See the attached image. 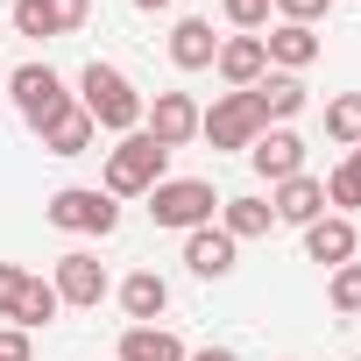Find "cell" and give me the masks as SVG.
Wrapping results in <instances>:
<instances>
[{
    "mask_svg": "<svg viewBox=\"0 0 361 361\" xmlns=\"http://www.w3.org/2000/svg\"><path fill=\"white\" fill-rule=\"evenodd\" d=\"M269 8H276L283 22H305V29H312V22L326 15V0H269Z\"/></svg>",
    "mask_w": 361,
    "mask_h": 361,
    "instance_id": "cell-29",
    "label": "cell"
},
{
    "mask_svg": "<svg viewBox=\"0 0 361 361\" xmlns=\"http://www.w3.org/2000/svg\"><path fill=\"white\" fill-rule=\"evenodd\" d=\"M262 57H269L276 71H305V64H319V29H305V22H276V29L262 36Z\"/></svg>",
    "mask_w": 361,
    "mask_h": 361,
    "instance_id": "cell-13",
    "label": "cell"
},
{
    "mask_svg": "<svg viewBox=\"0 0 361 361\" xmlns=\"http://www.w3.org/2000/svg\"><path fill=\"white\" fill-rule=\"evenodd\" d=\"M135 8H170V0H135Z\"/></svg>",
    "mask_w": 361,
    "mask_h": 361,
    "instance_id": "cell-33",
    "label": "cell"
},
{
    "mask_svg": "<svg viewBox=\"0 0 361 361\" xmlns=\"http://www.w3.org/2000/svg\"><path fill=\"white\" fill-rule=\"evenodd\" d=\"M305 255L326 262V269L354 262V220H347V213H319V220L305 227Z\"/></svg>",
    "mask_w": 361,
    "mask_h": 361,
    "instance_id": "cell-15",
    "label": "cell"
},
{
    "mask_svg": "<svg viewBox=\"0 0 361 361\" xmlns=\"http://www.w3.org/2000/svg\"><path fill=\"white\" fill-rule=\"evenodd\" d=\"M326 298H333V312H361V262H340L333 283H326Z\"/></svg>",
    "mask_w": 361,
    "mask_h": 361,
    "instance_id": "cell-23",
    "label": "cell"
},
{
    "mask_svg": "<svg viewBox=\"0 0 361 361\" xmlns=\"http://www.w3.org/2000/svg\"><path fill=\"white\" fill-rule=\"evenodd\" d=\"M0 361H29V333L22 326H0Z\"/></svg>",
    "mask_w": 361,
    "mask_h": 361,
    "instance_id": "cell-30",
    "label": "cell"
},
{
    "mask_svg": "<svg viewBox=\"0 0 361 361\" xmlns=\"http://www.w3.org/2000/svg\"><path fill=\"white\" fill-rule=\"evenodd\" d=\"M50 290H57V305H78V312H92L114 283H106V262L99 255H85V248H71V255H57V276H50Z\"/></svg>",
    "mask_w": 361,
    "mask_h": 361,
    "instance_id": "cell-7",
    "label": "cell"
},
{
    "mask_svg": "<svg viewBox=\"0 0 361 361\" xmlns=\"http://www.w3.org/2000/svg\"><path fill=\"white\" fill-rule=\"evenodd\" d=\"M213 57H220V36H213L206 15H185L170 29V64L177 71H213Z\"/></svg>",
    "mask_w": 361,
    "mask_h": 361,
    "instance_id": "cell-11",
    "label": "cell"
},
{
    "mask_svg": "<svg viewBox=\"0 0 361 361\" xmlns=\"http://www.w3.org/2000/svg\"><path fill=\"white\" fill-rule=\"evenodd\" d=\"M121 312H128L135 326H156V319L170 312V283H163L156 269H135V276L121 283Z\"/></svg>",
    "mask_w": 361,
    "mask_h": 361,
    "instance_id": "cell-17",
    "label": "cell"
},
{
    "mask_svg": "<svg viewBox=\"0 0 361 361\" xmlns=\"http://www.w3.org/2000/svg\"><path fill=\"white\" fill-rule=\"evenodd\" d=\"M0 85H8V71H0Z\"/></svg>",
    "mask_w": 361,
    "mask_h": 361,
    "instance_id": "cell-34",
    "label": "cell"
},
{
    "mask_svg": "<svg viewBox=\"0 0 361 361\" xmlns=\"http://www.w3.org/2000/svg\"><path fill=\"white\" fill-rule=\"evenodd\" d=\"M121 361H185V340L170 326H128L121 333Z\"/></svg>",
    "mask_w": 361,
    "mask_h": 361,
    "instance_id": "cell-18",
    "label": "cell"
},
{
    "mask_svg": "<svg viewBox=\"0 0 361 361\" xmlns=\"http://www.w3.org/2000/svg\"><path fill=\"white\" fill-rule=\"evenodd\" d=\"M269 227H276L269 199H220V234H227V241H255V234H269Z\"/></svg>",
    "mask_w": 361,
    "mask_h": 361,
    "instance_id": "cell-20",
    "label": "cell"
},
{
    "mask_svg": "<svg viewBox=\"0 0 361 361\" xmlns=\"http://www.w3.org/2000/svg\"><path fill=\"white\" fill-rule=\"evenodd\" d=\"M213 71L227 78V92H248V85L269 71V57H262V36H227V43H220V57H213Z\"/></svg>",
    "mask_w": 361,
    "mask_h": 361,
    "instance_id": "cell-14",
    "label": "cell"
},
{
    "mask_svg": "<svg viewBox=\"0 0 361 361\" xmlns=\"http://www.w3.org/2000/svg\"><path fill=\"white\" fill-rule=\"evenodd\" d=\"M163 163H170V149H156L142 128L135 135H121L114 149H106V199H149L156 185H163Z\"/></svg>",
    "mask_w": 361,
    "mask_h": 361,
    "instance_id": "cell-2",
    "label": "cell"
},
{
    "mask_svg": "<svg viewBox=\"0 0 361 361\" xmlns=\"http://www.w3.org/2000/svg\"><path fill=\"white\" fill-rule=\"evenodd\" d=\"M78 106L92 114V128H106V135H135L149 99L135 92V78H128L121 64H99V57H92V64L78 71Z\"/></svg>",
    "mask_w": 361,
    "mask_h": 361,
    "instance_id": "cell-1",
    "label": "cell"
},
{
    "mask_svg": "<svg viewBox=\"0 0 361 361\" xmlns=\"http://www.w3.org/2000/svg\"><path fill=\"white\" fill-rule=\"evenodd\" d=\"M248 163L269 177V185H283V177H298V170H305V142H298L290 128H262V135H255V149H248Z\"/></svg>",
    "mask_w": 361,
    "mask_h": 361,
    "instance_id": "cell-9",
    "label": "cell"
},
{
    "mask_svg": "<svg viewBox=\"0 0 361 361\" xmlns=\"http://www.w3.org/2000/svg\"><path fill=\"white\" fill-rule=\"evenodd\" d=\"M269 121H262V106H255V92H220L206 114H199V135L213 142V149H255V135H262Z\"/></svg>",
    "mask_w": 361,
    "mask_h": 361,
    "instance_id": "cell-6",
    "label": "cell"
},
{
    "mask_svg": "<svg viewBox=\"0 0 361 361\" xmlns=\"http://www.w3.org/2000/svg\"><path fill=\"white\" fill-rule=\"evenodd\" d=\"M269 213L283 220V227H312L319 213H326V185H319V177H283V185H276V199H269Z\"/></svg>",
    "mask_w": 361,
    "mask_h": 361,
    "instance_id": "cell-12",
    "label": "cell"
},
{
    "mask_svg": "<svg viewBox=\"0 0 361 361\" xmlns=\"http://www.w3.org/2000/svg\"><path fill=\"white\" fill-rule=\"evenodd\" d=\"M57 312H64V305H57V290H50L43 276H29V283H22V305H15V326H22V333H36V326H50Z\"/></svg>",
    "mask_w": 361,
    "mask_h": 361,
    "instance_id": "cell-21",
    "label": "cell"
},
{
    "mask_svg": "<svg viewBox=\"0 0 361 361\" xmlns=\"http://www.w3.org/2000/svg\"><path fill=\"white\" fill-rule=\"evenodd\" d=\"M347 163H354V177H361V149H347Z\"/></svg>",
    "mask_w": 361,
    "mask_h": 361,
    "instance_id": "cell-32",
    "label": "cell"
},
{
    "mask_svg": "<svg viewBox=\"0 0 361 361\" xmlns=\"http://www.w3.org/2000/svg\"><path fill=\"white\" fill-rule=\"evenodd\" d=\"M8 92H15V114L43 135L57 114H71L78 106V92H64V78L50 71V64H22V71H8Z\"/></svg>",
    "mask_w": 361,
    "mask_h": 361,
    "instance_id": "cell-4",
    "label": "cell"
},
{
    "mask_svg": "<svg viewBox=\"0 0 361 361\" xmlns=\"http://www.w3.org/2000/svg\"><path fill=\"white\" fill-rule=\"evenodd\" d=\"M43 220H50L57 234H114V227H121V206H114L99 185H64V192L43 206Z\"/></svg>",
    "mask_w": 361,
    "mask_h": 361,
    "instance_id": "cell-5",
    "label": "cell"
},
{
    "mask_svg": "<svg viewBox=\"0 0 361 361\" xmlns=\"http://www.w3.org/2000/svg\"><path fill=\"white\" fill-rule=\"evenodd\" d=\"M234 248H241V241H227L220 227H192V234H185V269L206 276V283H220V276H234Z\"/></svg>",
    "mask_w": 361,
    "mask_h": 361,
    "instance_id": "cell-10",
    "label": "cell"
},
{
    "mask_svg": "<svg viewBox=\"0 0 361 361\" xmlns=\"http://www.w3.org/2000/svg\"><path fill=\"white\" fill-rule=\"evenodd\" d=\"M142 135L156 149H185L199 135V99L192 92H156V106H142Z\"/></svg>",
    "mask_w": 361,
    "mask_h": 361,
    "instance_id": "cell-8",
    "label": "cell"
},
{
    "mask_svg": "<svg viewBox=\"0 0 361 361\" xmlns=\"http://www.w3.org/2000/svg\"><path fill=\"white\" fill-rule=\"evenodd\" d=\"M326 135H333L340 149H361V92H340V99L326 106Z\"/></svg>",
    "mask_w": 361,
    "mask_h": 361,
    "instance_id": "cell-22",
    "label": "cell"
},
{
    "mask_svg": "<svg viewBox=\"0 0 361 361\" xmlns=\"http://www.w3.org/2000/svg\"><path fill=\"white\" fill-rule=\"evenodd\" d=\"M213 213H220V192L206 185V177H163V185L149 192V220L156 227H177V234L213 227Z\"/></svg>",
    "mask_w": 361,
    "mask_h": 361,
    "instance_id": "cell-3",
    "label": "cell"
},
{
    "mask_svg": "<svg viewBox=\"0 0 361 361\" xmlns=\"http://www.w3.org/2000/svg\"><path fill=\"white\" fill-rule=\"evenodd\" d=\"M15 29H22V36H57L50 15H43V0H15Z\"/></svg>",
    "mask_w": 361,
    "mask_h": 361,
    "instance_id": "cell-28",
    "label": "cell"
},
{
    "mask_svg": "<svg viewBox=\"0 0 361 361\" xmlns=\"http://www.w3.org/2000/svg\"><path fill=\"white\" fill-rule=\"evenodd\" d=\"M92 142H99V128H92L85 106H71V114H57V121L43 128V149H50V156H85Z\"/></svg>",
    "mask_w": 361,
    "mask_h": 361,
    "instance_id": "cell-19",
    "label": "cell"
},
{
    "mask_svg": "<svg viewBox=\"0 0 361 361\" xmlns=\"http://www.w3.org/2000/svg\"><path fill=\"white\" fill-rule=\"evenodd\" d=\"M43 15H50V29H57V36H71V29L92 15V0H43Z\"/></svg>",
    "mask_w": 361,
    "mask_h": 361,
    "instance_id": "cell-25",
    "label": "cell"
},
{
    "mask_svg": "<svg viewBox=\"0 0 361 361\" xmlns=\"http://www.w3.org/2000/svg\"><path fill=\"white\" fill-rule=\"evenodd\" d=\"M22 283H29V269L0 262V319H15V305H22Z\"/></svg>",
    "mask_w": 361,
    "mask_h": 361,
    "instance_id": "cell-27",
    "label": "cell"
},
{
    "mask_svg": "<svg viewBox=\"0 0 361 361\" xmlns=\"http://www.w3.org/2000/svg\"><path fill=\"white\" fill-rule=\"evenodd\" d=\"M234 29H269V0H220Z\"/></svg>",
    "mask_w": 361,
    "mask_h": 361,
    "instance_id": "cell-26",
    "label": "cell"
},
{
    "mask_svg": "<svg viewBox=\"0 0 361 361\" xmlns=\"http://www.w3.org/2000/svg\"><path fill=\"white\" fill-rule=\"evenodd\" d=\"M326 185V206H361V177H354V163H340L333 177H319Z\"/></svg>",
    "mask_w": 361,
    "mask_h": 361,
    "instance_id": "cell-24",
    "label": "cell"
},
{
    "mask_svg": "<svg viewBox=\"0 0 361 361\" xmlns=\"http://www.w3.org/2000/svg\"><path fill=\"white\" fill-rule=\"evenodd\" d=\"M185 361H241L234 347H199V354H185Z\"/></svg>",
    "mask_w": 361,
    "mask_h": 361,
    "instance_id": "cell-31",
    "label": "cell"
},
{
    "mask_svg": "<svg viewBox=\"0 0 361 361\" xmlns=\"http://www.w3.org/2000/svg\"><path fill=\"white\" fill-rule=\"evenodd\" d=\"M248 92H255L262 121H290V114H305V78H298V71H262Z\"/></svg>",
    "mask_w": 361,
    "mask_h": 361,
    "instance_id": "cell-16",
    "label": "cell"
}]
</instances>
